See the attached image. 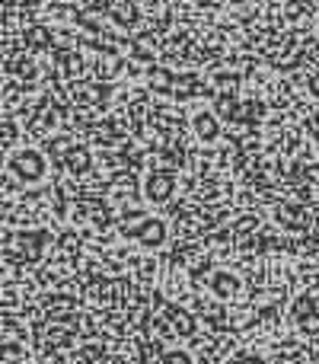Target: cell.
Returning <instances> with one entry per match:
<instances>
[{
  "label": "cell",
  "instance_id": "obj_6",
  "mask_svg": "<svg viewBox=\"0 0 319 364\" xmlns=\"http://www.w3.org/2000/svg\"><path fill=\"white\" fill-rule=\"evenodd\" d=\"M211 291L214 294H220V297H233L237 294V278L227 275V272H217V278L211 282Z\"/></svg>",
  "mask_w": 319,
  "mask_h": 364
},
{
  "label": "cell",
  "instance_id": "obj_2",
  "mask_svg": "<svg viewBox=\"0 0 319 364\" xmlns=\"http://www.w3.org/2000/svg\"><path fill=\"white\" fill-rule=\"evenodd\" d=\"M144 195L153 201V205H160V201H166L169 195H173V188H175V176L173 173H151L144 182Z\"/></svg>",
  "mask_w": 319,
  "mask_h": 364
},
{
  "label": "cell",
  "instance_id": "obj_3",
  "mask_svg": "<svg viewBox=\"0 0 319 364\" xmlns=\"http://www.w3.org/2000/svg\"><path fill=\"white\" fill-rule=\"evenodd\" d=\"M192 132L198 141H205V144H214V141L220 138V122L214 112H195L192 115Z\"/></svg>",
  "mask_w": 319,
  "mask_h": 364
},
{
  "label": "cell",
  "instance_id": "obj_8",
  "mask_svg": "<svg viewBox=\"0 0 319 364\" xmlns=\"http://www.w3.org/2000/svg\"><path fill=\"white\" fill-rule=\"evenodd\" d=\"M233 364H265L259 355H252V352H243V355H237V361Z\"/></svg>",
  "mask_w": 319,
  "mask_h": 364
},
{
  "label": "cell",
  "instance_id": "obj_5",
  "mask_svg": "<svg viewBox=\"0 0 319 364\" xmlns=\"http://www.w3.org/2000/svg\"><path fill=\"white\" fill-rule=\"evenodd\" d=\"M163 233H166V230H163L160 220H147V224L141 227V230H134L131 237L141 240V243H147V246H160L163 243Z\"/></svg>",
  "mask_w": 319,
  "mask_h": 364
},
{
  "label": "cell",
  "instance_id": "obj_7",
  "mask_svg": "<svg viewBox=\"0 0 319 364\" xmlns=\"http://www.w3.org/2000/svg\"><path fill=\"white\" fill-rule=\"evenodd\" d=\"M163 364H192V358H188L185 352H169L166 358H163Z\"/></svg>",
  "mask_w": 319,
  "mask_h": 364
},
{
  "label": "cell",
  "instance_id": "obj_1",
  "mask_svg": "<svg viewBox=\"0 0 319 364\" xmlns=\"http://www.w3.org/2000/svg\"><path fill=\"white\" fill-rule=\"evenodd\" d=\"M6 170L13 173L19 182H42L45 173H48V164H45V154L36 151V147H19L6 157Z\"/></svg>",
  "mask_w": 319,
  "mask_h": 364
},
{
  "label": "cell",
  "instance_id": "obj_4",
  "mask_svg": "<svg viewBox=\"0 0 319 364\" xmlns=\"http://www.w3.org/2000/svg\"><path fill=\"white\" fill-rule=\"evenodd\" d=\"M112 19L119 26H134L138 23V6L131 0H112Z\"/></svg>",
  "mask_w": 319,
  "mask_h": 364
}]
</instances>
